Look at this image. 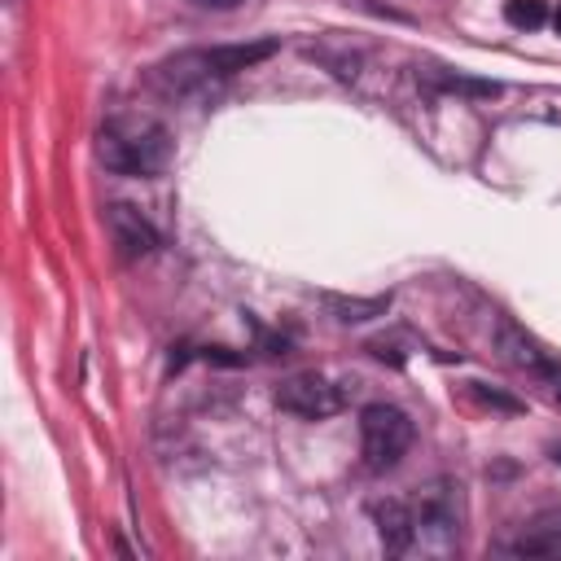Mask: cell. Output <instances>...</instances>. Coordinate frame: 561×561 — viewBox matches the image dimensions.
I'll list each match as a JSON object with an SVG mask.
<instances>
[{
    "mask_svg": "<svg viewBox=\"0 0 561 561\" xmlns=\"http://www.w3.org/2000/svg\"><path fill=\"white\" fill-rule=\"evenodd\" d=\"M557 399H561V390H557Z\"/></svg>",
    "mask_w": 561,
    "mask_h": 561,
    "instance_id": "15",
    "label": "cell"
},
{
    "mask_svg": "<svg viewBox=\"0 0 561 561\" xmlns=\"http://www.w3.org/2000/svg\"><path fill=\"white\" fill-rule=\"evenodd\" d=\"M96 153L118 175H158L167 167V158H171V140H167V127L158 118L118 114V118H110L101 127Z\"/></svg>",
    "mask_w": 561,
    "mask_h": 561,
    "instance_id": "1",
    "label": "cell"
},
{
    "mask_svg": "<svg viewBox=\"0 0 561 561\" xmlns=\"http://www.w3.org/2000/svg\"><path fill=\"white\" fill-rule=\"evenodd\" d=\"M504 22L517 26V31H535L548 22V4L543 0H508L504 4Z\"/></svg>",
    "mask_w": 561,
    "mask_h": 561,
    "instance_id": "11",
    "label": "cell"
},
{
    "mask_svg": "<svg viewBox=\"0 0 561 561\" xmlns=\"http://www.w3.org/2000/svg\"><path fill=\"white\" fill-rule=\"evenodd\" d=\"M276 48H280L276 39H254V44H224V48L180 53V57L158 66V79H162L167 92H188V88H202L210 79H228L237 70H250V66L267 61Z\"/></svg>",
    "mask_w": 561,
    "mask_h": 561,
    "instance_id": "2",
    "label": "cell"
},
{
    "mask_svg": "<svg viewBox=\"0 0 561 561\" xmlns=\"http://www.w3.org/2000/svg\"><path fill=\"white\" fill-rule=\"evenodd\" d=\"M110 232L123 259H149L158 250V228L131 206V202H114L110 206Z\"/></svg>",
    "mask_w": 561,
    "mask_h": 561,
    "instance_id": "6",
    "label": "cell"
},
{
    "mask_svg": "<svg viewBox=\"0 0 561 561\" xmlns=\"http://www.w3.org/2000/svg\"><path fill=\"white\" fill-rule=\"evenodd\" d=\"M412 522H416V539L425 543L430 535H443V543H456V486L451 482H425L416 486L412 500Z\"/></svg>",
    "mask_w": 561,
    "mask_h": 561,
    "instance_id": "5",
    "label": "cell"
},
{
    "mask_svg": "<svg viewBox=\"0 0 561 561\" xmlns=\"http://www.w3.org/2000/svg\"><path fill=\"white\" fill-rule=\"evenodd\" d=\"M197 9H237L241 0H193Z\"/></svg>",
    "mask_w": 561,
    "mask_h": 561,
    "instance_id": "12",
    "label": "cell"
},
{
    "mask_svg": "<svg viewBox=\"0 0 561 561\" xmlns=\"http://www.w3.org/2000/svg\"><path fill=\"white\" fill-rule=\"evenodd\" d=\"M276 403L294 416H307V421H324L333 416L346 399H342V386H333L324 373H294L276 386Z\"/></svg>",
    "mask_w": 561,
    "mask_h": 561,
    "instance_id": "4",
    "label": "cell"
},
{
    "mask_svg": "<svg viewBox=\"0 0 561 561\" xmlns=\"http://www.w3.org/2000/svg\"><path fill=\"white\" fill-rule=\"evenodd\" d=\"M552 26H557V35H561V4H557V13H552Z\"/></svg>",
    "mask_w": 561,
    "mask_h": 561,
    "instance_id": "13",
    "label": "cell"
},
{
    "mask_svg": "<svg viewBox=\"0 0 561 561\" xmlns=\"http://www.w3.org/2000/svg\"><path fill=\"white\" fill-rule=\"evenodd\" d=\"M324 307H329L342 324H359V320L386 316V311H390V294H377V298H337V294H324Z\"/></svg>",
    "mask_w": 561,
    "mask_h": 561,
    "instance_id": "8",
    "label": "cell"
},
{
    "mask_svg": "<svg viewBox=\"0 0 561 561\" xmlns=\"http://www.w3.org/2000/svg\"><path fill=\"white\" fill-rule=\"evenodd\" d=\"M500 346H504V359L517 364V368H539V373L548 368V359L539 355V346H535L530 337H522L517 329H504V333H500Z\"/></svg>",
    "mask_w": 561,
    "mask_h": 561,
    "instance_id": "10",
    "label": "cell"
},
{
    "mask_svg": "<svg viewBox=\"0 0 561 561\" xmlns=\"http://www.w3.org/2000/svg\"><path fill=\"white\" fill-rule=\"evenodd\" d=\"M504 548L513 557H561V530L557 526H535V530H526L522 539H513Z\"/></svg>",
    "mask_w": 561,
    "mask_h": 561,
    "instance_id": "9",
    "label": "cell"
},
{
    "mask_svg": "<svg viewBox=\"0 0 561 561\" xmlns=\"http://www.w3.org/2000/svg\"><path fill=\"white\" fill-rule=\"evenodd\" d=\"M373 522H377V535H381V548L386 552H408L416 543V522H412V504L408 500H377L373 504Z\"/></svg>",
    "mask_w": 561,
    "mask_h": 561,
    "instance_id": "7",
    "label": "cell"
},
{
    "mask_svg": "<svg viewBox=\"0 0 561 561\" xmlns=\"http://www.w3.org/2000/svg\"><path fill=\"white\" fill-rule=\"evenodd\" d=\"M412 447V421L394 403H368L359 412V451L373 473L394 469Z\"/></svg>",
    "mask_w": 561,
    "mask_h": 561,
    "instance_id": "3",
    "label": "cell"
},
{
    "mask_svg": "<svg viewBox=\"0 0 561 561\" xmlns=\"http://www.w3.org/2000/svg\"><path fill=\"white\" fill-rule=\"evenodd\" d=\"M552 460H557V465H561V447H552Z\"/></svg>",
    "mask_w": 561,
    "mask_h": 561,
    "instance_id": "14",
    "label": "cell"
}]
</instances>
